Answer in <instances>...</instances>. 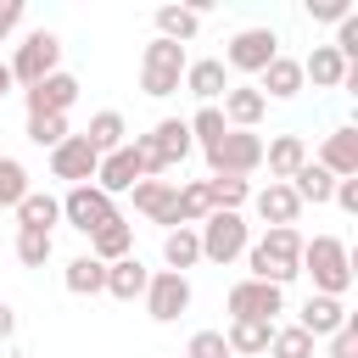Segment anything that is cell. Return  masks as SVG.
I'll list each match as a JSON object with an SVG mask.
<instances>
[{"instance_id":"cb8c5ba5","label":"cell","mask_w":358,"mask_h":358,"mask_svg":"<svg viewBox=\"0 0 358 358\" xmlns=\"http://www.w3.org/2000/svg\"><path fill=\"white\" fill-rule=\"evenodd\" d=\"M90 257H95V263H123V257H134V224H123V218L101 224V229L90 235Z\"/></svg>"},{"instance_id":"4dcf8cb0","label":"cell","mask_w":358,"mask_h":358,"mask_svg":"<svg viewBox=\"0 0 358 358\" xmlns=\"http://www.w3.org/2000/svg\"><path fill=\"white\" fill-rule=\"evenodd\" d=\"M162 263H168L173 274H185V268H196V263H201V241H196V229H190V224H179V229H168V235H162Z\"/></svg>"},{"instance_id":"44dd1931","label":"cell","mask_w":358,"mask_h":358,"mask_svg":"<svg viewBox=\"0 0 358 358\" xmlns=\"http://www.w3.org/2000/svg\"><path fill=\"white\" fill-rule=\"evenodd\" d=\"M218 112H224V123H229V129H257V123H263V112H268V101L257 95V84H229Z\"/></svg>"},{"instance_id":"d6a6232c","label":"cell","mask_w":358,"mask_h":358,"mask_svg":"<svg viewBox=\"0 0 358 358\" xmlns=\"http://www.w3.org/2000/svg\"><path fill=\"white\" fill-rule=\"evenodd\" d=\"M207 196H213V213H241L252 201V179H207Z\"/></svg>"},{"instance_id":"9c48e42d","label":"cell","mask_w":358,"mask_h":358,"mask_svg":"<svg viewBox=\"0 0 358 358\" xmlns=\"http://www.w3.org/2000/svg\"><path fill=\"white\" fill-rule=\"evenodd\" d=\"M229 319H263L274 324V313H285V291L280 285H263V280H235L229 296H224Z\"/></svg>"},{"instance_id":"f1b7e54d","label":"cell","mask_w":358,"mask_h":358,"mask_svg":"<svg viewBox=\"0 0 358 358\" xmlns=\"http://www.w3.org/2000/svg\"><path fill=\"white\" fill-rule=\"evenodd\" d=\"M319 84V90H341V78H347V62L330 50V45H313V56H302V84Z\"/></svg>"},{"instance_id":"ffe728a7","label":"cell","mask_w":358,"mask_h":358,"mask_svg":"<svg viewBox=\"0 0 358 358\" xmlns=\"http://www.w3.org/2000/svg\"><path fill=\"white\" fill-rule=\"evenodd\" d=\"M257 95H263V101H291V95H302V62L280 50V56L257 73Z\"/></svg>"},{"instance_id":"7402d4cb","label":"cell","mask_w":358,"mask_h":358,"mask_svg":"<svg viewBox=\"0 0 358 358\" xmlns=\"http://www.w3.org/2000/svg\"><path fill=\"white\" fill-rule=\"evenodd\" d=\"M263 162H268V179L274 185H285L302 162H308V145H302V134H274L268 145H263Z\"/></svg>"},{"instance_id":"277c9868","label":"cell","mask_w":358,"mask_h":358,"mask_svg":"<svg viewBox=\"0 0 358 358\" xmlns=\"http://www.w3.org/2000/svg\"><path fill=\"white\" fill-rule=\"evenodd\" d=\"M185 67H190L185 45H173V39H151V45L140 50V90H145L151 101H168V95L179 90Z\"/></svg>"},{"instance_id":"bcb514c9","label":"cell","mask_w":358,"mask_h":358,"mask_svg":"<svg viewBox=\"0 0 358 358\" xmlns=\"http://www.w3.org/2000/svg\"><path fill=\"white\" fill-rule=\"evenodd\" d=\"M11 90H17V84H11V67H6V62H0V101H6V95H11Z\"/></svg>"},{"instance_id":"5bb4252c","label":"cell","mask_w":358,"mask_h":358,"mask_svg":"<svg viewBox=\"0 0 358 358\" xmlns=\"http://www.w3.org/2000/svg\"><path fill=\"white\" fill-rule=\"evenodd\" d=\"M22 101H28V117H67V106L78 101V78L73 73H50L34 90H22Z\"/></svg>"},{"instance_id":"60d3db41","label":"cell","mask_w":358,"mask_h":358,"mask_svg":"<svg viewBox=\"0 0 358 358\" xmlns=\"http://www.w3.org/2000/svg\"><path fill=\"white\" fill-rule=\"evenodd\" d=\"M308 17L313 22H341V17H352V0H308Z\"/></svg>"},{"instance_id":"e0dca14e","label":"cell","mask_w":358,"mask_h":358,"mask_svg":"<svg viewBox=\"0 0 358 358\" xmlns=\"http://www.w3.org/2000/svg\"><path fill=\"white\" fill-rule=\"evenodd\" d=\"M319 168H324L330 179H358V129H352V123H341V129L324 134Z\"/></svg>"},{"instance_id":"d6986e66","label":"cell","mask_w":358,"mask_h":358,"mask_svg":"<svg viewBox=\"0 0 358 358\" xmlns=\"http://www.w3.org/2000/svg\"><path fill=\"white\" fill-rule=\"evenodd\" d=\"M179 90H190L201 106H218V101H224V90H229V73H224V62H218V56H201V62H190V67H185Z\"/></svg>"},{"instance_id":"1f68e13d","label":"cell","mask_w":358,"mask_h":358,"mask_svg":"<svg viewBox=\"0 0 358 358\" xmlns=\"http://www.w3.org/2000/svg\"><path fill=\"white\" fill-rule=\"evenodd\" d=\"M62 285H67L73 296H101V291H106V263H95V257L84 252V257H73V263L62 268Z\"/></svg>"},{"instance_id":"83f0119b","label":"cell","mask_w":358,"mask_h":358,"mask_svg":"<svg viewBox=\"0 0 358 358\" xmlns=\"http://www.w3.org/2000/svg\"><path fill=\"white\" fill-rule=\"evenodd\" d=\"M84 140H90V151L95 157H106V151H117V145H129V123H123V112H95L90 117V129H84Z\"/></svg>"},{"instance_id":"e575fe53","label":"cell","mask_w":358,"mask_h":358,"mask_svg":"<svg viewBox=\"0 0 358 358\" xmlns=\"http://www.w3.org/2000/svg\"><path fill=\"white\" fill-rule=\"evenodd\" d=\"M268 358H313V336L296 324H274L268 336Z\"/></svg>"},{"instance_id":"ba28073f","label":"cell","mask_w":358,"mask_h":358,"mask_svg":"<svg viewBox=\"0 0 358 358\" xmlns=\"http://www.w3.org/2000/svg\"><path fill=\"white\" fill-rule=\"evenodd\" d=\"M112 218H123V213H117V201H112L106 190H95V185H73V190L62 196V224H73L78 235H95V229L112 224Z\"/></svg>"},{"instance_id":"d4e9b609","label":"cell","mask_w":358,"mask_h":358,"mask_svg":"<svg viewBox=\"0 0 358 358\" xmlns=\"http://www.w3.org/2000/svg\"><path fill=\"white\" fill-rule=\"evenodd\" d=\"M145 285H151V268H145L140 257L106 263V296H117V302H134V296H145Z\"/></svg>"},{"instance_id":"6da1fadb","label":"cell","mask_w":358,"mask_h":358,"mask_svg":"<svg viewBox=\"0 0 358 358\" xmlns=\"http://www.w3.org/2000/svg\"><path fill=\"white\" fill-rule=\"evenodd\" d=\"M246 280H263V285H291L302 274V235L296 229H263V241L246 246Z\"/></svg>"},{"instance_id":"3957f363","label":"cell","mask_w":358,"mask_h":358,"mask_svg":"<svg viewBox=\"0 0 358 358\" xmlns=\"http://www.w3.org/2000/svg\"><path fill=\"white\" fill-rule=\"evenodd\" d=\"M134 151L145 157V179H157V173H168V168H179L190 151H196V140H190V129H185V117H162L151 134H134Z\"/></svg>"},{"instance_id":"7a4b0ae2","label":"cell","mask_w":358,"mask_h":358,"mask_svg":"<svg viewBox=\"0 0 358 358\" xmlns=\"http://www.w3.org/2000/svg\"><path fill=\"white\" fill-rule=\"evenodd\" d=\"M302 274H313L319 296H347V285H352V252H347V241L341 235L302 241Z\"/></svg>"},{"instance_id":"ee69618b","label":"cell","mask_w":358,"mask_h":358,"mask_svg":"<svg viewBox=\"0 0 358 358\" xmlns=\"http://www.w3.org/2000/svg\"><path fill=\"white\" fill-rule=\"evenodd\" d=\"M17 22H22V0H0V45L17 34Z\"/></svg>"},{"instance_id":"4fadbf2b","label":"cell","mask_w":358,"mask_h":358,"mask_svg":"<svg viewBox=\"0 0 358 358\" xmlns=\"http://www.w3.org/2000/svg\"><path fill=\"white\" fill-rule=\"evenodd\" d=\"M140 179H145V157L134 151V140L117 145V151H106L101 168H95V190H106V196H123V190H134Z\"/></svg>"},{"instance_id":"7bdbcfd3","label":"cell","mask_w":358,"mask_h":358,"mask_svg":"<svg viewBox=\"0 0 358 358\" xmlns=\"http://www.w3.org/2000/svg\"><path fill=\"white\" fill-rule=\"evenodd\" d=\"M330 201H336L341 213H358V179H336V190H330Z\"/></svg>"},{"instance_id":"30bf717a","label":"cell","mask_w":358,"mask_h":358,"mask_svg":"<svg viewBox=\"0 0 358 358\" xmlns=\"http://www.w3.org/2000/svg\"><path fill=\"white\" fill-rule=\"evenodd\" d=\"M274 56H280L274 28H241V34H229V45H224V62H229L235 73H263Z\"/></svg>"},{"instance_id":"f546056e","label":"cell","mask_w":358,"mask_h":358,"mask_svg":"<svg viewBox=\"0 0 358 358\" xmlns=\"http://www.w3.org/2000/svg\"><path fill=\"white\" fill-rule=\"evenodd\" d=\"M285 185L296 190V201H302V207H308V201H313V207H324V201H330V190H336V179H330V173H324L313 157H308V162H302V168H296Z\"/></svg>"},{"instance_id":"f35d334b","label":"cell","mask_w":358,"mask_h":358,"mask_svg":"<svg viewBox=\"0 0 358 358\" xmlns=\"http://www.w3.org/2000/svg\"><path fill=\"white\" fill-rule=\"evenodd\" d=\"M22 134H28L39 151H56V145H62L73 129H67V117H28V129H22Z\"/></svg>"},{"instance_id":"f6af8a7d","label":"cell","mask_w":358,"mask_h":358,"mask_svg":"<svg viewBox=\"0 0 358 358\" xmlns=\"http://www.w3.org/2000/svg\"><path fill=\"white\" fill-rule=\"evenodd\" d=\"M17 336V313H11V302H0V341H11Z\"/></svg>"},{"instance_id":"74e56055","label":"cell","mask_w":358,"mask_h":358,"mask_svg":"<svg viewBox=\"0 0 358 358\" xmlns=\"http://www.w3.org/2000/svg\"><path fill=\"white\" fill-rule=\"evenodd\" d=\"M50 252H56L50 235H39V229H17V263H22V268H45Z\"/></svg>"},{"instance_id":"8992f818","label":"cell","mask_w":358,"mask_h":358,"mask_svg":"<svg viewBox=\"0 0 358 358\" xmlns=\"http://www.w3.org/2000/svg\"><path fill=\"white\" fill-rule=\"evenodd\" d=\"M196 241H201V263H235L252 246V224L241 213H207L201 229H196Z\"/></svg>"},{"instance_id":"5b68a950","label":"cell","mask_w":358,"mask_h":358,"mask_svg":"<svg viewBox=\"0 0 358 358\" xmlns=\"http://www.w3.org/2000/svg\"><path fill=\"white\" fill-rule=\"evenodd\" d=\"M263 168V134H252V129H229L218 145H207V179H246V173H257Z\"/></svg>"},{"instance_id":"ac0fdd59","label":"cell","mask_w":358,"mask_h":358,"mask_svg":"<svg viewBox=\"0 0 358 358\" xmlns=\"http://www.w3.org/2000/svg\"><path fill=\"white\" fill-rule=\"evenodd\" d=\"M252 207H257V218L268 224V229H296V213H302V201H296V190L291 185H263V190H252Z\"/></svg>"},{"instance_id":"ab89813d","label":"cell","mask_w":358,"mask_h":358,"mask_svg":"<svg viewBox=\"0 0 358 358\" xmlns=\"http://www.w3.org/2000/svg\"><path fill=\"white\" fill-rule=\"evenodd\" d=\"M185 358H229V347H224V330H196V336L185 341Z\"/></svg>"},{"instance_id":"52a82bcc","label":"cell","mask_w":358,"mask_h":358,"mask_svg":"<svg viewBox=\"0 0 358 358\" xmlns=\"http://www.w3.org/2000/svg\"><path fill=\"white\" fill-rule=\"evenodd\" d=\"M11 67V84H22V90H34L39 78H50V73H62V39L50 34V28H34L22 45H17V56L6 62Z\"/></svg>"},{"instance_id":"8fae6325","label":"cell","mask_w":358,"mask_h":358,"mask_svg":"<svg viewBox=\"0 0 358 358\" xmlns=\"http://www.w3.org/2000/svg\"><path fill=\"white\" fill-rule=\"evenodd\" d=\"M140 302H145V313H151L157 324H173V319L190 308V280H185V274H173V268H157Z\"/></svg>"},{"instance_id":"4316f807","label":"cell","mask_w":358,"mask_h":358,"mask_svg":"<svg viewBox=\"0 0 358 358\" xmlns=\"http://www.w3.org/2000/svg\"><path fill=\"white\" fill-rule=\"evenodd\" d=\"M201 34V6H157V39H196Z\"/></svg>"},{"instance_id":"d590c367","label":"cell","mask_w":358,"mask_h":358,"mask_svg":"<svg viewBox=\"0 0 358 358\" xmlns=\"http://www.w3.org/2000/svg\"><path fill=\"white\" fill-rule=\"evenodd\" d=\"M213 213V196H207V179H190V185H179V224H201Z\"/></svg>"},{"instance_id":"484cf974","label":"cell","mask_w":358,"mask_h":358,"mask_svg":"<svg viewBox=\"0 0 358 358\" xmlns=\"http://www.w3.org/2000/svg\"><path fill=\"white\" fill-rule=\"evenodd\" d=\"M268 336H274V324H263V319H229L224 347H229V358H257V352H268Z\"/></svg>"},{"instance_id":"8d00e7d4","label":"cell","mask_w":358,"mask_h":358,"mask_svg":"<svg viewBox=\"0 0 358 358\" xmlns=\"http://www.w3.org/2000/svg\"><path fill=\"white\" fill-rule=\"evenodd\" d=\"M28 190H34V185H28V168H22L17 157H0V207L17 213V201H22Z\"/></svg>"},{"instance_id":"836d02e7","label":"cell","mask_w":358,"mask_h":358,"mask_svg":"<svg viewBox=\"0 0 358 358\" xmlns=\"http://www.w3.org/2000/svg\"><path fill=\"white\" fill-rule=\"evenodd\" d=\"M185 129H190V140L207 151V145H218L224 134H229V123H224V112L218 106H196V117H185Z\"/></svg>"},{"instance_id":"2e32d148","label":"cell","mask_w":358,"mask_h":358,"mask_svg":"<svg viewBox=\"0 0 358 358\" xmlns=\"http://www.w3.org/2000/svg\"><path fill=\"white\" fill-rule=\"evenodd\" d=\"M347 319H352V313H347V302H341V296H319V291H313V296L302 302V313H296V330H308L313 341H330Z\"/></svg>"},{"instance_id":"9a60e30c","label":"cell","mask_w":358,"mask_h":358,"mask_svg":"<svg viewBox=\"0 0 358 358\" xmlns=\"http://www.w3.org/2000/svg\"><path fill=\"white\" fill-rule=\"evenodd\" d=\"M129 196H134V213H145L151 224H162V235L179 229V185H168V179H140Z\"/></svg>"},{"instance_id":"603a6c76","label":"cell","mask_w":358,"mask_h":358,"mask_svg":"<svg viewBox=\"0 0 358 358\" xmlns=\"http://www.w3.org/2000/svg\"><path fill=\"white\" fill-rule=\"evenodd\" d=\"M62 224V196H50V190H28L22 201H17V229H39V235H50Z\"/></svg>"},{"instance_id":"b9f144b4","label":"cell","mask_w":358,"mask_h":358,"mask_svg":"<svg viewBox=\"0 0 358 358\" xmlns=\"http://www.w3.org/2000/svg\"><path fill=\"white\" fill-rule=\"evenodd\" d=\"M330 358H358V319H347V324L330 336Z\"/></svg>"},{"instance_id":"7c38bea8","label":"cell","mask_w":358,"mask_h":358,"mask_svg":"<svg viewBox=\"0 0 358 358\" xmlns=\"http://www.w3.org/2000/svg\"><path fill=\"white\" fill-rule=\"evenodd\" d=\"M95 168H101V157L90 151L84 134H67V140L50 151V179H67V190H73V185H95Z\"/></svg>"}]
</instances>
